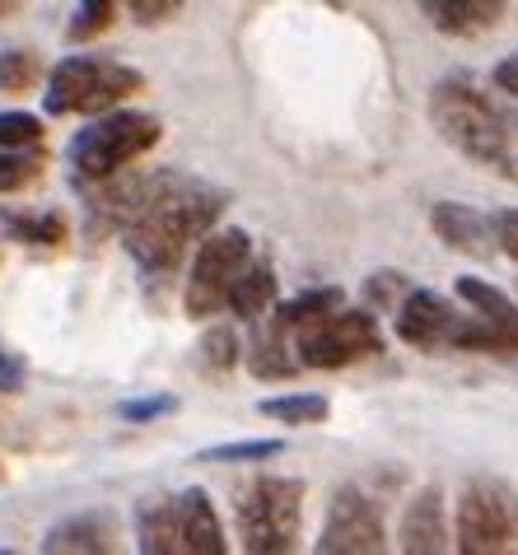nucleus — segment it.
I'll return each instance as SVG.
<instances>
[{"label":"nucleus","instance_id":"1","mask_svg":"<svg viewBox=\"0 0 518 555\" xmlns=\"http://www.w3.org/2000/svg\"><path fill=\"white\" fill-rule=\"evenodd\" d=\"M224 196L210 182L182 178V173H164L155 196L141 206V215L121 229L127 234V253L135 257V267L145 271H173L182 257L192 253V243H202L216 220L224 215Z\"/></svg>","mask_w":518,"mask_h":555},{"label":"nucleus","instance_id":"2","mask_svg":"<svg viewBox=\"0 0 518 555\" xmlns=\"http://www.w3.org/2000/svg\"><path fill=\"white\" fill-rule=\"evenodd\" d=\"M430 117L439 135L458 154H467L471 164L518 182V113L509 103L491 99L463 75H449L430 94Z\"/></svg>","mask_w":518,"mask_h":555},{"label":"nucleus","instance_id":"3","mask_svg":"<svg viewBox=\"0 0 518 555\" xmlns=\"http://www.w3.org/2000/svg\"><path fill=\"white\" fill-rule=\"evenodd\" d=\"M135 546L145 555H224V528L206 490H178L173 500H150L135 514Z\"/></svg>","mask_w":518,"mask_h":555},{"label":"nucleus","instance_id":"4","mask_svg":"<svg viewBox=\"0 0 518 555\" xmlns=\"http://www.w3.org/2000/svg\"><path fill=\"white\" fill-rule=\"evenodd\" d=\"M159 135H164L159 117L131 113V107H108V113H94V121H89L85 131L70 135L66 159L80 182H103L155 150Z\"/></svg>","mask_w":518,"mask_h":555},{"label":"nucleus","instance_id":"5","mask_svg":"<svg viewBox=\"0 0 518 555\" xmlns=\"http://www.w3.org/2000/svg\"><path fill=\"white\" fill-rule=\"evenodd\" d=\"M141 85L145 75L113 56H61L48 75L42 107L52 117H94L108 113V107H121Z\"/></svg>","mask_w":518,"mask_h":555},{"label":"nucleus","instance_id":"6","mask_svg":"<svg viewBox=\"0 0 518 555\" xmlns=\"http://www.w3.org/2000/svg\"><path fill=\"white\" fill-rule=\"evenodd\" d=\"M303 532V481L295 476H257L238 495V537L252 555H285Z\"/></svg>","mask_w":518,"mask_h":555},{"label":"nucleus","instance_id":"7","mask_svg":"<svg viewBox=\"0 0 518 555\" xmlns=\"http://www.w3.org/2000/svg\"><path fill=\"white\" fill-rule=\"evenodd\" d=\"M453 542L467 555H518V490L495 476L467 481L453 518Z\"/></svg>","mask_w":518,"mask_h":555},{"label":"nucleus","instance_id":"8","mask_svg":"<svg viewBox=\"0 0 518 555\" xmlns=\"http://www.w3.org/2000/svg\"><path fill=\"white\" fill-rule=\"evenodd\" d=\"M299 354V369H346L378 354V322L364 308H327V313L309 318L303 327L289 332Z\"/></svg>","mask_w":518,"mask_h":555},{"label":"nucleus","instance_id":"9","mask_svg":"<svg viewBox=\"0 0 518 555\" xmlns=\"http://www.w3.org/2000/svg\"><path fill=\"white\" fill-rule=\"evenodd\" d=\"M248 261H252V234L248 229H234V224L210 229V234L196 243V261L187 271V289H182L187 318H196V322L216 318Z\"/></svg>","mask_w":518,"mask_h":555},{"label":"nucleus","instance_id":"10","mask_svg":"<svg viewBox=\"0 0 518 555\" xmlns=\"http://www.w3.org/2000/svg\"><path fill=\"white\" fill-rule=\"evenodd\" d=\"M323 555H374L388 551V528H384V508L374 495H364L360 486H341L327 504V522L318 537Z\"/></svg>","mask_w":518,"mask_h":555},{"label":"nucleus","instance_id":"11","mask_svg":"<svg viewBox=\"0 0 518 555\" xmlns=\"http://www.w3.org/2000/svg\"><path fill=\"white\" fill-rule=\"evenodd\" d=\"M159 182H164V173H127V168L103 178L99 192L89 196V206H85V234L99 243L103 234H113V229H127L135 215H141V206L155 196Z\"/></svg>","mask_w":518,"mask_h":555},{"label":"nucleus","instance_id":"12","mask_svg":"<svg viewBox=\"0 0 518 555\" xmlns=\"http://www.w3.org/2000/svg\"><path fill=\"white\" fill-rule=\"evenodd\" d=\"M463 318L444 295H435V289H406V299L398 304V341L416 346V350H453L458 341V327Z\"/></svg>","mask_w":518,"mask_h":555},{"label":"nucleus","instance_id":"13","mask_svg":"<svg viewBox=\"0 0 518 555\" xmlns=\"http://www.w3.org/2000/svg\"><path fill=\"white\" fill-rule=\"evenodd\" d=\"M398 546L411 555H439L449 551V518H444V495L435 486H425L411 495L402 508V528H398Z\"/></svg>","mask_w":518,"mask_h":555},{"label":"nucleus","instance_id":"14","mask_svg":"<svg viewBox=\"0 0 518 555\" xmlns=\"http://www.w3.org/2000/svg\"><path fill=\"white\" fill-rule=\"evenodd\" d=\"M430 229L439 234V243H449L453 253H467V257H491L495 253L491 215L471 210L463 202H435L430 206Z\"/></svg>","mask_w":518,"mask_h":555},{"label":"nucleus","instance_id":"15","mask_svg":"<svg viewBox=\"0 0 518 555\" xmlns=\"http://www.w3.org/2000/svg\"><path fill=\"white\" fill-rule=\"evenodd\" d=\"M117 546V518L113 514H75V518H61L56 528H48L42 537V551L48 555H99V551H113Z\"/></svg>","mask_w":518,"mask_h":555},{"label":"nucleus","instance_id":"16","mask_svg":"<svg viewBox=\"0 0 518 555\" xmlns=\"http://www.w3.org/2000/svg\"><path fill=\"white\" fill-rule=\"evenodd\" d=\"M509 0H420L425 20H430L439 34L449 38H471V34H485L500 14H505Z\"/></svg>","mask_w":518,"mask_h":555},{"label":"nucleus","instance_id":"17","mask_svg":"<svg viewBox=\"0 0 518 555\" xmlns=\"http://www.w3.org/2000/svg\"><path fill=\"white\" fill-rule=\"evenodd\" d=\"M0 229L14 243H28V248H61L66 243V215L52 206H5L0 210Z\"/></svg>","mask_w":518,"mask_h":555},{"label":"nucleus","instance_id":"18","mask_svg":"<svg viewBox=\"0 0 518 555\" xmlns=\"http://www.w3.org/2000/svg\"><path fill=\"white\" fill-rule=\"evenodd\" d=\"M458 299H463L481 322H491V327L509 341V350L518 354V304H514L509 295H500L495 285L477 281V275H458Z\"/></svg>","mask_w":518,"mask_h":555},{"label":"nucleus","instance_id":"19","mask_svg":"<svg viewBox=\"0 0 518 555\" xmlns=\"http://www.w3.org/2000/svg\"><path fill=\"white\" fill-rule=\"evenodd\" d=\"M276 295H281L276 271H271L267 261H248L230 289V299H224V308H234V318H243V322H262L271 313V304H276Z\"/></svg>","mask_w":518,"mask_h":555},{"label":"nucleus","instance_id":"20","mask_svg":"<svg viewBox=\"0 0 518 555\" xmlns=\"http://www.w3.org/2000/svg\"><path fill=\"white\" fill-rule=\"evenodd\" d=\"M337 304H341L337 285H318V289H303V295H295V299H276V304H271V327L267 332L289 336L295 327H303L309 318L327 313V308H337Z\"/></svg>","mask_w":518,"mask_h":555},{"label":"nucleus","instance_id":"21","mask_svg":"<svg viewBox=\"0 0 518 555\" xmlns=\"http://www.w3.org/2000/svg\"><path fill=\"white\" fill-rule=\"evenodd\" d=\"M262 415L267 421H281V425H318L332 415V406H327V397H318V392H285V397H267Z\"/></svg>","mask_w":518,"mask_h":555},{"label":"nucleus","instance_id":"22","mask_svg":"<svg viewBox=\"0 0 518 555\" xmlns=\"http://www.w3.org/2000/svg\"><path fill=\"white\" fill-rule=\"evenodd\" d=\"M289 354H295V341L281 332H267L262 341L248 350V369L257 378H289V374H299V360H289Z\"/></svg>","mask_w":518,"mask_h":555},{"label":"nucleus","instance_id":"23","mask_svg":"<svg viewBox=\"0 0 518 555\" xmlns=\"http://www.w3.org/2000/svg\"><path fill=\"white\" fill-rule=\"evenodd\" d=\"M42 80V56L28 48H0V94H24Z\"/></svg>","mask_w":518,"mask_h":555},{"label":"nucleus","instance_id":"24","mask_svg":"<svg viewBox=\"0 0 518 555\" xmlns=\"http://www.w3.org/2000/svg\"><path fill=\"white\" fill-rule=\"evenodd\" d=\"M113 20H117V0H75L70 38H75V42H89V38L108 34Z\"/></svg>","mask_w":518,"mask_h":555},{"label":"nucleus","instance_id":"25","mask_svg":"<svg viewBox=\"0 0 518 555\" xmlns=\"http://www.w3.org/2000/svg\"><path fill=\"white\" fill-rule=\"evenodd\" d=\"M42 159L34 150H0V196L5 192H24L28 182H38Z\"/></svg>","mask_w":518,"mask_h":555},{"label":"nucleus","instance_id":"26","mask_svg":"<svg viewBox=\"0 0 518 555\" xmlns=\"http://www.w3.org/2000/svg\"><path fill=\"white\" fill-rule=\"evenodd\" d=\"M285 453V443L281 439H238V443H220V449H206L202 462H271V457H281Z\"/></svg>","mask_w":518,"mask_h":555},{"label":"nucleus","instance_id":"27","mask_svg":"<svg viewBox=\"0 0 518 555\" xmlns=\"http://www.w3.org/2000/svg\"><path fill=\"white\" fill-rule=\"evenodd\" d=\"M42 141V121L34 113H0V150H34Z\"/></svg>","mask_w":518,"mask_h":555},{"label":"nucleus","instance_id":"28","mask_svg":"<svg viewBox=\"0 0 518 555\" xmlns=\"http://www.w3.org/2000/svg\"><path fill=\"white\" fill-rule=\"evenodd\" d=\"M178 411V397L173 392H155V397H135V402H121L117 415L121 421H131V425H150V421H159V415H173Z\"/></svg>","mask_w":518,"mask_h":555},{"label":"nucleus","instance_id":"29","mask_svg":"<svg viewBox=\"0 0 518 555\" xmlns=\"http://www.w3.org/2000/svg\"><path fill=\"white\" fill-rule=\"evenodd\" d=\"M202 354H206V369L210 374H230V369L238 364V341H234V332L230 327H216L206 336V346H202Z\"/></svg>","mask_w":518,"mask_h":555},{"label":"nucleus","instance_id":"30","mask_svg":"<svg viewBox=\"0 0 518 555\" xmlns=\"http://www.w3.org/2000/svg\"><path fill=\"white\" fill-rule=\"evenodd\" d=\"M127 10H131V20H135V24L159 28V24H169L173 14L182 10V0H127Z\"/></svg>","mask_w":518,"mask_h":555},{"label":"nucleus","instance_id":"31","mask_svg":"<svg viewBox=\"0 0 518 555\" xmlns=\"http://www.w3.org/2000/svg\"><path fill=\"white\" fill-rule=\"evenodd\" d=\"M491 234H495V248L505 253L509 261H518V206L491 215Z\"/></svg>","mask_w":518,"mask_h":555},{"label":"nucleus","instance_id":"32","mask_svg":"<svg viewBox=\"0 0 518 555\" xmlns=\"http://www.w3.org/2000/svg\"><path fill=\"white\" fill-rule=\"evenodd\" d=\"M406 289H411V281H406V275H392V271H384V275H374V281H370V295L378 304H388V308H398L406 299Z\"/></svg>","mask_w":518,"mask_h":555},{"label":"nucleus","instance_id":"33","mask_svg":"<svg viewBox=\"0 0 518 555\" xmlns=\"http://www.w3.org/2000/svg\"><path fill=\"white\" fill-rule=\"evenodd\" d=\"M24 388V360L0 341V392H20Z\"/></svg>","mask_w":518,"mask_h":555},{"label":"nucleus","instance_id":"34","mask_svg":"<svg viewBox=\"0 0 518 555\" xmlns=\"http://www.w3.org/2000/svg\"><path fill=\"white\" fill-rule=\"evenodd\" d=\"M491 85H495V94H505V99L518 103V52L505 56V61H500V66L491 70Z\"/></svg>","mask_w":518,"mask_h":555},{"label":"nucleus","instance_id":"35","mask_svg":"<svg viewBox=\"0 0 518 555\" xmlns=\"http://www.w3.org/2000/svg\"><path fill=\"white\" fill-rule=\"evenodd\" d=\"M24 0H0V20H10V14H20Z\"/></svg>","mask_w":518,"mask_h":555}]
</instances>
